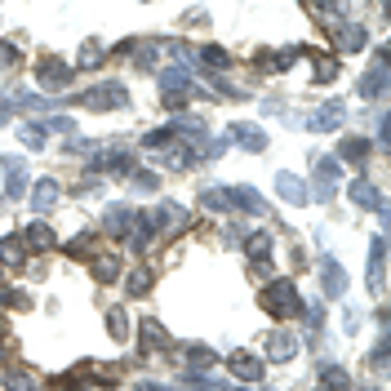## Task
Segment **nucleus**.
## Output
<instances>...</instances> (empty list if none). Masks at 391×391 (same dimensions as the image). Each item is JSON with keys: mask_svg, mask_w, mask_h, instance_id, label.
Returning a JSON list of instances; mask_svg holds the SVG:
<instances>
[{"mask_svg": "<svg viewBox=\"0 0 391 391\" xmlns=\"http://www.w3.org/2000/svg\"><path fill=\"white\" fill-rule=\"evenodd\" d=\"M263 311L267 316H298V294L289 281H276L263 289Z\"/></svg>", "mask_w": 391, "mask_h": 391, "instance_id": "obj_1", "label": "nucleus"}, {"mask_svg": "<svg viewBox=\"0 0 391 391\" xmlns=\"http://www.w3.org/2000/svg\"><path fill=\"white\" fill-rule=\"evenodd\" d=\"M125 98H129L125 85H116V80H111V85H94L80 102H85V107H94V111H107V107H125Z\"/></svg>", "mask_w": 391, "mask_h": 391, "instance_id": "obj_2", "label": "nucleus"}, {"mask_svg": "<svg viewBox=\"0 0 391 391\" xmlns=\"http://www.w3.org/2000/svg\"><path fill=\"white\" fill-rule=\"evenodd\" d=\"M227 365L236 369V378H245V383H258V378H263V360H254L249 351H236Z\"/></svg>", "mask_w": 391, "mask_h": 391, "instance_id": "obj_3", "label": "nucleus"}, {"mask_svg": "<svg viewBox=\"0 0 391 391\" xmlns=\"http://www.w3.org/2000/svg\"><path fill=\"white\" fill-rule=\"evenodd\" d=\"M333 45H338V54H351V49H360V45H365V32H360L356 23H342L338 36H333Z\"/></svg>", "mask_w": 391, "mask_h": 391, "instance_id": "obj_4", "label": "nucleus"}, {"mask_svg": "<svg viewBox=\"0 0 391 391\" xmlns=\"http://www.w3.org/2000/svg\"><path fill=\"white\" fill-rule=\"evenodd\" d=\"M23 245H32V249H54V231L45 227V222H32V227L23 231Z\"/></svg>", "mask_w": 391, "mask_h": 391, "instance_id": "obj_5", "label": "nucleus"}, {"mask_svg": "<svg viewBox=\"0 0 391 391\" xmlns=\"http://www.w3.org/2000/svg\"><path fill=\"white\" fill-rule=\"evenodd\" d=\"M338 120H342V102H329V107H320L311 116V129H333Z\"/></svg>", "mask_w": 391, "mask_h": 391, "instance_id": "obj_6", "label": "nucleus"}, {"mask_svg": "<svg viewBox=\"0 0 391 391\" xmlns=\"http://www.w3.org/2000/svg\"><path fill=\"white\" fill-rule=\"evenodd\" d=\"M276 187H281V196H285V200H294V204L307 200V187H303L298 178H289V174H281V178H276Z\"/></svg>", "mask_w": 391, "mask_h": 391, "instance_id": "obj_7", "label": "nucleus"}, {"mask_svg": "<svg viewBox=\"0 0 391 391\" xmlns=\"http://www.w3.org/2000/svg\"><path fill=\"white\" fill-rule=\"evenodd\" d=\"M324 267H329V272H324V294L338 298L342 289H347V276H342V267H338V263H324Z\"/></svg>", "mask_w": 391, "mask_h": 391, "instance_id": "obj_8", "label": "nucleus"}, {"mask_svg": "<svg viewBox=\"0 0 391 391\" xmlns=\"http://www.w3.org/2000/svg\"><path fill=\"white\" fill-rule=\"evenodd\" d=\"M342 156H347L351 165H360L369 156V143H365V138H347V143H342Z\"/></svg>", "mask_w": 391, "mask_h": 391, "instance_id": "obj_9", "label": "nucleus"}, {"mask_svg": "<svg viewBox=\"0 0 391 391\" xmlns=\"http://www.w3.org/2000/svg\"><path fill=\"white\" fill-rule=\"evenodd\" d=\"M54 200H58V187H54L49 178H45V182H36V209H49Z\"/></svg>", "mask_w": 391, "mask_h": 391, "instance_id": "obj_10", "label": "nucleus"}, {"mask_svg": "<svg viewBox=\"0 0 391 391\" xmlns=\"http://www.w3.org/2000/svg\"><path fill=\"white\" fill-rule=\"evenodd\" d=\"M294 338H272V347H267V356H272V360H289L294 356Z\"/></svg>", "mask_w": 391, "mask_h": 391, "instance_id": "obj_11", "label": "nucleus"}, {"mask_svg": "<svg viewBox=\"0 0 391 391\" xmlns=\"http://www.w3.org/2000/svg\"><path fill=\"white\" fill-rule=\"evenodd\" d=\"M236 138H240V143L249 147V152H263V143H267V138L258 134V129H236Z\"/></svg>", "mask_w": 391, "mask_h": 391, "instance_id": "obj_12", "label": "nucleus"}, {"mask_svg": "<svg viewBox=\"0 0 391 391\" xmlns=\"http://www.w3.org/2000/svg\"><path fill=\"white\" fill-rule=\"evenodd\" d=\"M342 5H347V0H307V9H311V14H338Z\"/></svg>", "mask_w": 391, "mask_h": 391, "instance_id": "obj_13", "label": "nucleus"}, {"mask_svg": "<svg viewBox=\"0 0 391 391\" xmlns=\"http://www.w3.org/2000/svg\"><path fill=\"white\" fill-rule=\"evenodd\" d=\"M365 94H369V98H378V94H383V67H374V71L365 76Z\"/></svg>", "mask_w": 391, "mask_h": 391, "instance_id": "obj_14", "label": "nucleus"}, {"mask_svg": "<svg viewBox=\"0 0 391 391\" xmlns=\"http://www.w3.org/2000/svg\"><path fill=\"white\" fill-rule=\"evenodd\" d=\"M147 285H152V276H147V272H134V276H129V294H143Z\"/></svg>", "mask_w": 391, "mask_h": 391, "instance_id": "obj_15", "label": "nucleus"}]
</instances>
